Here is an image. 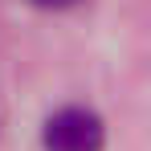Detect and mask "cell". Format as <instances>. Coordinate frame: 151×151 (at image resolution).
<instances>
[{
  "label": "cell",
  "mask_w": 151,
  "mask_h": 151,
  "mask_svg": "<svg viewBox=\"0 0 151 151\" xmlns=\"http://www.w3.org/2000/svg\"><path fill=\"white\" fill-rule=\"evenodd\" d=\"M29 4H37V8H49V12H57V8H74L78 0H29Z\"/></svg>",
  "instance_id": "obj_2"
},
{
  "label": "cell",
  "mask_w": 151,
  "mask_h": 151,
  "mask_svg": "<svg viewBox=\"0 0 151 151\" xmlns=\"http://www.w3.org/2000/svg\"><path fill=\"white\" fill-rule=\"evenodd\" d=\"M41 147L45 151H102L106 147V127L86 106H61L41 127Z\"/></svg>",
  "instance_id": "obj_1"
}]
</instances>
